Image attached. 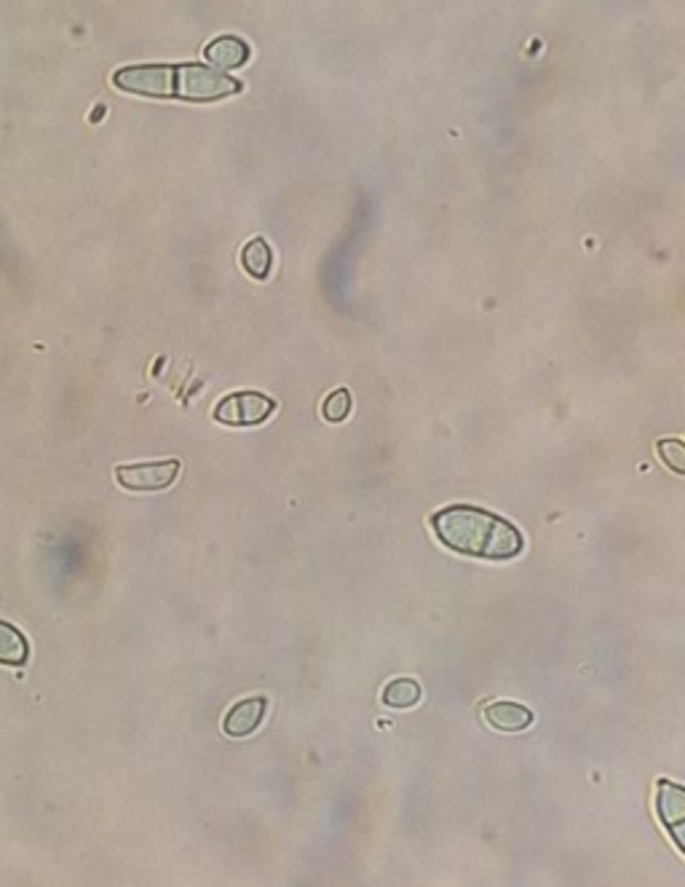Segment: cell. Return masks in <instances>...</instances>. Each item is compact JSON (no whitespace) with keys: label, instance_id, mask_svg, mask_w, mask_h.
Returning <instances> with one entry per match:
<instances>
[{"label":"cell","instance_id":"30bf717a","mask_svg":"<svg viewBox=\"0 0 685 887\" xmlns=\"http://www.w3.org/2000/svg\"><path fill=\"white\" fill-rule=\"evenodd\" d=\"M241 265H244V271L250 276L255 279H265L271 274V265H274V252H271V247L265 239H250V242L244 244V250H241Z\"/></svg>","mask_w":685,"mask_h":887},{"label":"cell","instance_id":"52a82bcc","mask_svg":"<svg viewBox=\"0 0 685 887\" xmlns=\"http://www.w3.org/2000/svg\"><path fill=\"white\" fill-rule=\"evenodd\" d=\"M485 721L498 732H525L533 724V713L519 702L498 700L485 706Z\"/></svg>","mask_w":685,"mask_h":887},{"label":"cell","instance_id":"6da1fadb","mask_svg":"<svg viewBox=\"0 0 685 887\" xmlns=\"http://www.w3.org/2000/svg\"><path fill=\"white\" fill-rule=\"evenodd\" d=\"M113 86L126 94L156 100H186V103H218L241 92L233 75L199 65V62H180V65H129L113 73Z\"/></svg>","mask_w":685,"mask_h":887},{"label":"cell","instance_id":"3957f363","mask_svg":"<svg viewBox=\"0 0 685 887\" xmlns=\"http://www.w3.org/2000/svg\"><path fill=\"white\" fill-rule=\"evenodd\" d=\"M276 403L260 392H233L214 408V418L225 427H255L274 414Z\"/></svg>","mask_w":685,"mask_h":887},{"label":"cell","instance_id":"9c48e42d","mask_svg":"<svg viewBox=\"0 0 685 887\" xmlns=\"http://www.w3.org/2000/svg\"><path fill=\"white\" fill-rule=\"evenodd\" d=\"M28 657H30V644L28 638L22 636V630L0 619V665L19 668V665L28 662Z\"/></svg>","mask_w":685,"mask_h":887},{"label":"cell","instance_id":"7a4b0ae2","mask_svg":"<svg viewBox=\"0 0 685 887\" xmlns=\"http://www.w3.org/2000/svg\"><path fill=\"white\" fill-rule=\"evenodd\" d=\"M434 534L453 553L482 561H512L523 553V534L506 518L482 507L453 504L431 518Z\"/></svg>","mask_w":685,"mask_h":887},{"label":"cell","instance_id":"5b68a950","mask_svg":"<svg viewBox=\"0 0 685 887\" xmlns=\"http://www.w3.org/2000/svg\"><path fill=\"white\" fill-rule=\"evenodd\" d=\"M656 810L664 828L675 839L677 851H685L683 826H685V791L672 781H658L656 785Z\"/></svg>","mask_w":685,"mask_h":887},{"label":"cell","instance_id":"ba28073f","mask_svg":"<svg viewBox=\"0 0 685 887\" xmlns=\"http://www.w3.org/2000/svg\"><path fill=\"white\" fill-rule=\"evenodd\" d=\"M204 56L212 62L214 67L236 70L244 65L246 60H250V46H246V41H241V38H236V35H223V38H214V41L209 43Z\"/></svg>","mask_w":685,"mask_h":887},{"label":"cell","instance_id":"8fae6325","mask_svg":"<svg viewBox=\"0 0 685 887\" xmlns=\"http://www.w3.org/2000/svg\"><path fill=\"white\" fill-rule=\"evenodd\" d=\"M383 702L397 711H408V708L421 702V687L412 679H397L383 689Z\"/></svg>","mask_w":685,"mask_h":887},{"label":"cell","instance_id":"277c9868","mask_svg":"<svg viewBox=\"0 0 685 887\" xmlns=\"http://www.w3.org/2000/svg\"><path fill=\"white\" fill-rule=\"evenodd\" d=\"M180 474V461H143V465H120L116 467V480L129 491H161L169 488Z\"/></svg>","mask_w":685,"mask_h":887},{"label":"cell","instance_id":"7c38bea8","mask_svg":"<svg viewBox=\"0 0 685 887\" xmlns=\"http://www.w3.org/2000/svg\"><path fill=\"white\" fill-rule=\"evenodd\" d=\"M658 456H662L664 465L670 467L675 474H683L685 472V446L681 437H670V440H658L656 446Z\"/></svg>","mask_w":685,"mask_h":887},{"label":"cell","instance_id":"8992f818","mask_svg":"<svg viewBox=\"0 0 685 887\" xmlns=\"http://www.w3.org/2000/svg\"><path fill=\"white\" fill-rule=\"evenodd\" d=\"M265 711H268V700L265 697H246V700L236 702L223 719L225 734L228 738H250L263 724Z\"/></svg>","mask_w":685,"mask_h":887},{"label":"cell","instance_id":"4fadbf2b","mask_svg":"<svg viewBox=\"0 0 685 887\" xmlns=\"http://www.w3.org/2000/svg\"><path fill=\"white\" fill-rule=\"evenodd\" d=\"M322 414H325L327 421H333V424L346 421L348 414H351V392L335 389L333 395L325 400V405H322Z\"/></svg>","mask_w":685,"mask_h":887}]
</instances>
